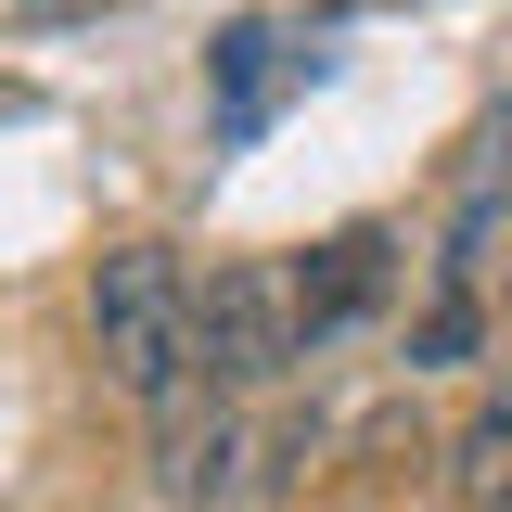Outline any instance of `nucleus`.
Masks as SVG:
<instances>
[{"label":"nucleus","instance_id":"f257e3e1","mask_svg":"<svg viewBox=\"0 0 512 512\" xmlns=\"http://www.w3.org/2000/svg\"><path fill=\"white\" fill-rule=\"evenodd\" d=\"M90 359L116 384L128 410H154V423H180L192 410V269L167 244H103L90 256Z\"/></svg>","mask_w":512,"mask_h":512},{"label":"nucleus","instance_id":"f03ea898","mask_svg":"<svg viewBox=\"0 0 512 512\" xmlns=\"http://www.w3.org/2000/svg\"><path fill=\"white\" fill-rule=\"evenodd\" d=\"M295 359H308V346H295L282 269H269V256H218V269L192 282V372H205V397H269Z\"/></svg>","mask_w":512,"mask_h":512},{"label":"nucleus","instance_id":"7ed1b4c3","mask_svg":"<svg viewBox=\"0 0 512 512\" xmlns=\"http://www.w3.org/2000/svg\"><path fill=\"white\" fill-rule=\"evenodd\" d=\"M269 474H282V461H269V436H256L244 397H205V410H180V423H167V448H154V487H167L180 512H244Z\"/></svg>","mask_w":512,"mask_h":512},{"label":"nucleus","instance_id":"20e7f679","mask_svg":"<svg viewBox=\"0 0 512 512\" xmlns=\"http://www.w3.org/2000/svg\"><path fill=\"white\" fill-rule=\"evenodd\" d=\"M282 295H295V346L359 333V320L397 295V231H384V218H346L333 244H308V269H282Z\"/></svg>","mask_w":512,"mask_h":512},{"label":"nucleus","instance_id":"39448f33","mask_svg":"<svg viewBox=\"0 0 512 512\" xmlns=\"http://www.w3.org/2000/svg\"><path fill=\"white\" fill-rule=\"evenodd\" d=\"M295 64H308V52H295V39H282L269 13H244V26H218V52H205V77H218V128L244 141V128L269 116V90H282Z\"/></svg>","mask_w":512,"mask_h":512},{"label":"nucleus","instance_id":"423d86ee","mask_svg":"<svg viewBox=\"0 0 512 512\" xmlns=\"http://www.w3.org/2000/svg\"><path fill=\"white\" fill-rule=\"evenodd\" d=\"M448 500L461 512H512V397H474L448 436Z\"/></svg>","mask_w":512,"mask_h":512},{"label":"nucleus","instance_id":"0eeeda50","mask_svg":"<svg viewBox=\"0 0 512 512\" xmlns=\"http://www.w3.org/2000/svg\"><path fill=\"white\" fill-rule=\"evenodd\" d=\"M474 333H487V308L448 282L436 308H423V333H410V359H423V372H448V359H474Z\"/></svg>","mask_w":512,"mask_h":512}]
</instances>
